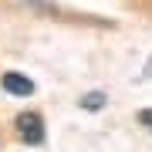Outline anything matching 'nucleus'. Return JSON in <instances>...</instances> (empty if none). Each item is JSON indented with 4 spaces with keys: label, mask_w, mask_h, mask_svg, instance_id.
Wrapping results in <instances>:
<instances>
[{
    "label": "nucleus",
    "mask_w": 152,
    "mask_h": 152,
    "mask_svg": "<svg viewBox=\"0 0 152 152\" xmlns=\"http://www.w3.org/2000/svg\"><path fill=\"white\" fill-rule=\"evenodd\" d=\"M14 129H17V139L27 142V145H41V142H44V118H41L37 112H24V115H17Z\"/></svg>",
    "instance_id": "1"
},
{
    "label": "nucleus",
    "mask_w": 152,
    "mask_h": 152,
    "mask_svg": "<svg viewBox=\"0 0 152 152\" xmlns=\"http://www.w3.org/2000/svg\"><path fill=\"white\" fill-rule=\"evenodd\" d=\"M0 85H4V91H7V95H17V98L34 95V81H31L27 75H17V71H7V75L0 78Z\"/></svg>",
    "instance_id": "2"
},
{
    "label": "nucleus",
    "mask_w": 152,
    "mask_h": 152,
    "mask_svg": "<svg viewBox=\"0 0 152 152\" xmlns=\"http://www.w3.org/2000/svg\"><path fill=\"white\" fill-rule=\"evenodd\" d=\"M102 105H105V95H102V91H88V95L81 98V108H88V112H98Z\"/></svg>",
    "instance_id": "3"
},
{
    "label": "nucleus",
    "mask_w": 152,
    "mask_h": 152,
    "mask_svg": "<svg viewBox=\"0 0 152 152\" xmlns=\"http://www.w3.org/2000/svg\"><path fill=\"white\" fill-rule=\"evenodd\" d=\"M139 125H145V129L152 132V108H142L139 112Z\"/></svg>",
    "instance_id": "4"
}]
</instances>
